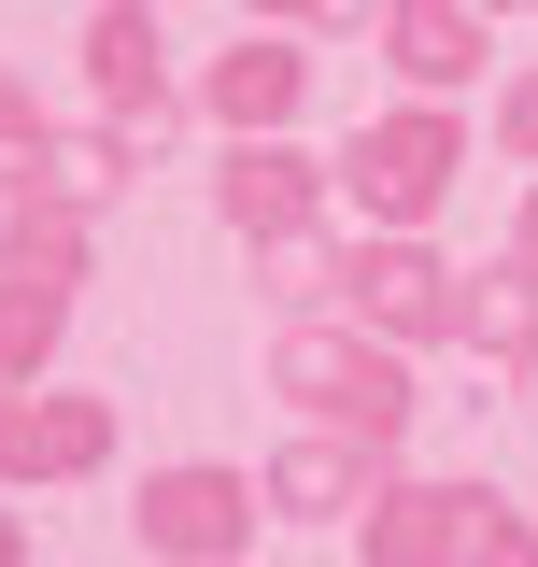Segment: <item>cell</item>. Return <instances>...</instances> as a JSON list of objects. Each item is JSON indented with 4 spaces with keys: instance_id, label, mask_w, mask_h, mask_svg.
Listing matches in <instances>:
<instances>
[{
    "instance_id": "6da1fadb",
    "label": "cell",
    "mask_w": 538,
    "mask_h": 567,
    "mask_svg": "<svg viewBox=\"0 0 538 567\" xmlns=\"http://www.w3.org/2000/svg\"><path fill=\"white\" fill-rule=\"evenodd\" d=\"M156 43H142V14H100V85H114V100H156Z\"/></svg>"
},
{
    "instance_id": "3957f363",
    "label": "cell",
    "mask_w": 538,
    "mask_h": 567,
    "mask_svg": "<svg viewBox=\"0 0 538 567\" xmlns=\"http://www.w3.org/2000/svg\"><path fill=\"white\" fill-rule=\"evenodd\" d=\"M397 58H411V71H468V14H411Z\"/></svg>"
},
{
    "instance_id": "7a4b0ae2",
    "label": "cell",
    "mask_w": 538,
    "mask_h": 567,
    "mask_svg": "<svg viewBox=\"0 0 538 567\" xmlns=\"http://www.w3.org/2000/svg\"><path fill=\"white\" fill-rule=\"evenodd\" d=\"M369 171H383V199H425V185H439V128H397Z\"/></svg>"
},
{
    "instance_id": "5b68a950",
    "label": "cell",
    "mask_w": 538,
    "mask_h": 567,
    "mask_svg": "<svg viewBox=\"0 0 538 567\" xmlns=\"http://www.w3.org/2000/svg\"><path fill=\"white\" fill-rule=\"evenodd\" d=\"M510 142H525V156H538V85H525V100H510Z\"/></svg>"
},
{
    "instance_id": "277c9868",
    "label": "cell",
    "mask_w": 538,
    "mask_h": 567,
    "mask_svg": "<svg viewBox=\"0 0 538 567\" xmlns=\"http://www.w3.org/2000/svg\"><path fill=\"white\" fill-rule=\"evenodd\" d=\"M283 85H298V58H241V71H227V100H241V114H269Z\"/></svg>"
}]
</instances>
